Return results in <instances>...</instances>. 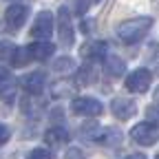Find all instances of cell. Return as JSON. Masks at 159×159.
Listing matches in <instances>:
<instances>
[{"label":"cell","mask_w":159,"mask_h":159,"mask_svg":"<svg viewBox=\"0 0 159 159\" xmlns=\"http://www.w3.org/2000/svg\"><path fill=\"white\" fill-rule=\"evenodd\" d=\"M71 111L82 117H97V115H102L104 106L95 97H75L71 102Z\"/></svg>","instance_id":"7a4b0ae2"},{"label":"cell","mask_w":159,"mask_h":159,"mask_svg":"<svg viewBox=\"0 0 159 159\" xmlns=\"http://www.w3.org/2000/svg\"><path fill=\"white\" fill-rule=\"evenodd\" d=\"M89 9V2L86 0H77V13H84Z\"/></svg>","instance_id":"cb8c5ba5"},{"label":"cell","mask_w":159,"mask_h":159,"mask_svg":"<svg viewBox=\"0 0 159 159\" xmlns=\"http://www.w3.org/2000/svg\"><path fill=\"white\" fill-rule=\"evenodd\" d=\"M53 31V16L51 11H40L38 18H35V22L31 27V35L35 40H47Z\"/></svg>","instance_id":"52a82bcc"},{"label":"cell","mask_w":159,"mask_h":159,"mask_svg":"<svg viewBox=\"0 0 159 159\" xmlns=\"http://www.w3.org/2000/svg\"><path fill=\"white\" fill-rule=\"evenodd\" d=\"M150 82H152L150 71L137 69V71H133V73L126 77V89H128L130 93H146V91L150 89Z\"/></svg>","instance_id":"277c9868"},{"label":"cell","mask_w":159,"mask_h":159,"mask_svg":"<svg viewBox=\"0 0 159 159\" xmlns=\"http://www.w3.org/2000/svg\"><path fill=\"white\" fill-rule=\"evenodd\" d=\"M95 2H97V0H95Z\"/></svg>","instance_id":"83f0119b"},{"label":"cell","mask_w":159,"mask_h":159,"mask_svg":"<svg viewBox=\"0 0 159 159\" xmlns=\"http://www.w3.org/2000/svg\"><path fill=\"white\" fill-rule=\"evenodd\" d=\"M29 53H31V60H40V62H44L49 60L53 53H55V44L49 42V40H38L29 47Z\"/></svg>","instance_id":"30bf717a"},{"label":"cell","mask_w":159,"mask_h":159,"mask_svg":"<svg viewBox=\"0 0 159 159\" xmlns=\"http://www.w3.org/2000/svg\"><path fill=\"white\" fill-rule=\"evenodd\" d=\"M11 53H13V47H11L9 42H0V60L11 57Z\"/></svg>","instance_id":"44dd1931"},{"label":"cell","mask_w":159,"mask_h":159,"mask_svg":"<svg viewBox=\"0 0 159 159\" xmlns=\"http://www.w3.org/2000/svg\"><path fill=\"white\" fill-rule=\"evenodd\" d=\"M93 80H95V71H93L91 64H86V66H82V69L77 71V75H75V84H77V86H89Z\"/></svg>","instance_id":"2e32d148"},{"label":"cell","mask_w":159,"mask_h":159,"mask_svg":"<svg viewBox=\"0 0 159 159\" xmlns=\"http://www.w3.org/2000/svg\"><path fill=\"white\" fill-rule=\"evenodd\" d=\"M155 159H159V155H157V157H155Z\"/></svg>","instance_id":"4316f807"},{"label":"cell","mask_w":159,"mask_h":159,"mask_svg":"<svg viewBox=\"0 0 159 159\" xmlns=\"http://www.w3.org/2000/svg\"><path fill=\"white\" fill-rule=\"evenodd\" d=\"M66 159H84V155L77 148H71V150H66Z\"/></svg>","instance_id":"603a6c76"},{"label":"cell","mask_w":159,"mask_h":159,"mask_svg":"<svg viewBox=\"0 0 159 159\" xmlns=\"http://www.w3.org/2000/svg\"><path fill=\"white\" fill-rule=\"evenodd\" d=\"M155 104H157V106H159V89H157V91H155Z\"/></svg>","instance_id":"484cf974"},{"label":"cell","mask_w":159,"mask_h":159,"mask_svg":"<svg viewBox=\"0 0 159 159\" xmlns=\"http://www.w3.org/2000/svg\"><path fill=\"white\" fill-rule=\"evenodd\" d=\"M150 27H152V18H133V20H126V22H122L117 27V35L122 42L135 44L148 33Z\"/></svg>","instance_id":"6da1fadb"},{"label":"cell","mask_w":159,"mask_h":159,"mask_svg":"<svg viewBox=\"0 0 159 159\" xmlns=\"http://www.w3.org/2000/svg\"><path fill=\"white\" fill-rule=\"evenodd\" d=\"M27 159H53V157H51V152H49L47 148H35V150L29 152Z\"/></svg>","instance_id":"d6986e66"},{"label":"cell","mask_w":159,"mask_h":159,"mask_svg":"<svg viewBox=\"0 0 159 159\" xmlns=\"http://www.w3.org/2000/svg\"><path fill=\"white\" fill-rule=\"evenodd\" d=\"M11 93H13V77L9 71L0 69V97L11 99Z\"/></svg>","instance_id":"9a60e30c"},{"label":"cell","mask_w":159,"mask_h":159,"mask_svg":"<svg viewBox=\"0 0 159 159\" xmlns=\"http://www.w3.org/2000/svg\"><path fill=\"white\" fill-rule=\"evenodd\" d=\"M29 60H31L29 47H18V49H13V53H11V64H13V66H25Z\"/></svg>","instance_id":"e0dca14e"},{"label":"cell","mask_w":159,"mask_h":159,"mask_svg":"<svg viewBox=\"0 0 159 159\" xmlns=\"http://www.w3.org/2000/svg\"><path fill=\"white\" fill-rule=\"evenodd\" d=\"M55 71H60V73H69V71H73L75 69V64H73V60L71 57H60L57 62H55V66H53Z\"/></svg>","instance_id":"ac0fdd59"},{"label":"cell","mask_w":159,"mask_h":159,"mask_svg":"<svg viewBox=\"0 0 159 159\" xmlns=\"http://www.w3.org/2000/svg\"><path fill=\"white\" fill-rule=\"evenodd\" d=\"M9 137H11V130L5 126V124H0V146H5L9 142Z\"/></svg>","instance_id":"7402d4cb"},{"label":"cell","mask_w":159,"mask_h":159,"mask_svg":"<svg viewBox=\"0 0 159 159\" xmlns=\"http://www.w3.org/2000/svg\"><path fill=\"white\" fill-rule=\"evenodd\" d=\"M95 142L104 144V146H119V142H122V133H119L117 128H99V135Z\"/></svg>","instance_id":"5bb4252c"},{"label":"cell","mask_w":159,"mask_h":159,"mask_svg":"<svg viewBox=\"0 0 159 159\" xmlns=\"http://www.w3.org/2000/svg\"><path fill=\"white\" fill-rule=\"evenodd\" d=\"M44 84H47V73L44 71H33V73H29V75H25L20 80V86H22L29 95H40L42 89H44Z\"/></svg>","instance_id":"ba28073f"},{"label":"cell","mask_w":159,"mask_h":159,"mask_svg":"<svg viewBox=\"0 0 159 159\" xmlns=\"http://www.w3.org/2000/svg\"><path fill=\"white\" fill-rule=\"evenodd\" d=\"M111 111L117 119H130L137 113V104L133 99H126V97H115L111 102Z\"/></svg>","instance_id":"9c48e42d"},{"label":"cell","mask_w":159,"mask_h":159,"mask_svg":"<svg viewBox=\"0 0 159 159\" xmlns=\"http://www.w3.org/2000/svg\"><path fill=\"white\" fill-rule=\"evenodd\" d=\"M27 16H29V9L25 5H16L13 2L11 7H7V11H5V25H7V29L9 31H18L20 27L25 25Z\"/></svg>","instance_id":"8992f818"},{"label":"cell","mask_w":159,"mask_h":159,"mask_svg":"<svg viewBox=\"0 0 159 159\" xmlns=\"http://www.w3.org/2000/svg\"><path fill=\"white\" fill-rule=\"evenodd\" d=\"M44 142L49 144V146H64L66 142H69V133H66V128H62V126H53V128H49L47 133H44Z\"/></svg>","instance_id":"8fae6325"},{"label":"cell","mask_w":159,"mask_h":159,"mask_svg":"<svg viewBox=\"0 0 159 159\" xmlns=\"http://www.w3.org/2000/svg\"><path fill=\"white\" fill-rule=\"evenodd\" d=\"M126 159H146V155H139V152H135V155H128Z\"/></svg>","instance_id":"d4e9b609"},{"label":"cell","mask_w":159,"mask_h":159,"mask_svg":"<svg viewBox=\"0 0 159 159\" xmlns=\"http://www.w3.org/2000/svg\"><path fill=\"white\" fill-rule=\"evenodd\" d=\"M157 128L150 124V122H146V124H137V126H133V130H130V139L135 144H139V146H152L155 142H157Z\"/></svg>","instance_id":"5b68a950"},{"label":"cell","mask_w":159,"mask_h":159,"mask_svg":"<svg viewBox=\"0 0 159 159\" xmlns=\"http://www.w3.org/2000/svg\"><path fill=\"white\" fill-rule=\"evenodd\" d=\"M104 69H106L111 75L119 77V75H124L126 64H124L122 57H117V55H113V53H106V55H104Z\"/></svg>","instance_id":"4fadbf2b"},{"label":"cell","mask_w":159,"mask_h":159,"mask_svg":"<svg viewBox=\"0 0 159 159\" xmlns=\"http://www.w3.org/2000/svg\"><path fill=\"white\" fill-rule=\"evenodd\" d=\"M57 33H60V42L62 47H71L75 33H73V22H71V13L66 7H60L57 11Z\"/></svg>","instance_id":"3957f363"},{"label":"cell","mask_w":159,"mask_h":159,"mask_svg":"<svg viewBox=\"0 0 159 159\" xmlns=\"http://www.w3.org/2000/svg\"><path fill=\"white\" fill-rule=\"evenodd\" d=\"M146 117H148V122L152 126H159V106H150L146 111Z\"/></svg>","instance_id":"ffe728a7"},{"label":"cell","mask_w":159,"mask_h":159,"mask_svg":"<svg viewBox=\"0 0 159 159\" xmlns=\"http://www.w3.org/2000/svg\"><path fill=\"white\" fill-rule=\"evenodd\" d=\"M106 53H108V47H106V42H102V40H95V42H89V44L82 47V55L86 60H99Z\"/></svg>","instance_id":"7c38bea8"}]
</instances>
